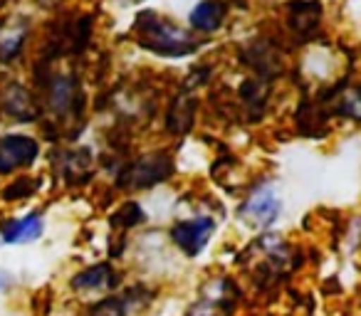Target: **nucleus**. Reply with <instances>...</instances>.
Listing matches in <instances>:
<instances>
[{
	"label": "nucleus",
	"instance_id": "nucleus-5",
	"mask_svg": "<svg viewBox=\"0 0 361 316\" xmlns=\"http://www.w3.org/2000/svg\"><path fill=\"white\" fill-rule=\"evenodd\" d=\"M173 173V158L166 151H156V153L139 156L131 166L124 168V188H154L159 183L169 181V176Z\"/></svg>",
	"mask_w": 361,
	"mask_h": 316
},
{
	"label": "nucleus",
	"instance_id": "nucleus-11",
	"mask_svg": "<svg viewBox=\"0 0 361 316\" xmlns=\"http://www.w3.org/2000/svg\"><path fill=\"white\" fill-rule=\"evenodd\" d=\"M25 42V27H11V30L0 32V60L11 62L20 52Z\"/></svg>",
	"mask_w": 361,
	"mask_h": 316
},
{
	"label": "nucleus",
	"instance_id": "nucleus-7",
	"mask_svg": "<svg viewBox=\"0 0 361 316\" xmlns=\"http://www.w3.org/2000/svg\"><path fill=\"white\" fill-rule=\"evenodd\" d=\"M45 104L50 106L55 116L77 114L80 106L85 104L82 91H80V82L67 75H52L50 84H47V91H45Z\"/></svg>",
	"mask_w": 361,
	"mask_h": 316
},
{
	"label": "nucleus",
	"instance_id": "nucleus-2",
	"mask_svg": "<svg viewBox=\"0 0 361 316\" xmlns=\"http://www.w3.org/2000/svg\"><path fill=\"white\" fill-rule=\"evenodd\" d=\"M285 203L272 181H260L247 191V196L238 206V220L250 230L267 232L280 222Z\"/></svg>",
	"mask_w": 361,
	"mask_h": 316
},
{
	"label": "nucleus",
	"instance_id": "nucleus-1",
	"mask_svg": "<svg viewBox=\"0 0 361 316\" xmlns=\"http://www.w3.org/2000/svg\"><path fill=\"white\" fill-rule=\"evenodd\" d=\"M134 35L149 55L161 60H186L198 55L203 47V40H198L186 25H180L171 15H164L154 8H144L136 13Z\"/></svg>",
	"mask_w": 361,
	"mask_h": 316
},
{
	"label": "nucleus",
	"instance_id": "nucleus-4",
	"mask_svg": "<svg viewBox=\"0 0 361 316\" xmlns=\"http://www.w3.org/2000/svg\"><path fill=\"white\" fill-rule=\"evenodd\" d=\"M228 18H231L228 0H196L186 11L183 25H186L198 40H211L218 32L226 30Z\"/></svg>",
	"mask_w": 361,
	"mask_h": 316
},
{
	"label": "nucleus",
	"instance_id": "nucleus-15",
	"mask_svg": "<svg viewBox=\"0 0 361 316\" xmlns=\"http://www.w3.org/2000/svg\"><path fill=\"white\" fill-rule=\"evenodd\" d=\"M129 3H141V0H129Z\"/></svg>",
	"mask_w": 361,
	"mask_h": 316
},
{
	"label": "nucleus",
	"instance_id": "nucleus-10",
	"mask_svg": "<svg viewBox=\"0 0 361 316\" xmlns=\"http://www.w3.org/2000/svg\"><path fill=\"white\" fill-rule=\"evenodd\" d=\"M336 114L361 124V84H354L341 91L339 99H336Z\"/></svg>",
	"mask_w": 361,
	"mask_h": 316
},
{
	"label": "nucleus",
	"instance_id": "nucleus-3",
	"mask_svg": "<svg viewBox=\"0 0 361 316\" xmlns=\"http://www.w3.org/2000/svg\"><path fill=\"white\" fill-rule=\"evenodd\" d=\"M218 230V220L211 213H198L191 217H180L169 227V240L186 260H198L201 252L211 245Z\"/></svg>",
	"mask_w": 361,
	"mask_h": 316
},
{
	"label": "nucleus",
	"instance_id": "nucleus-6",
	"mask_svg": "<svg viewBox=\"0 0 361 316\" xmlns=\"http://www.w3.org/2000/svg\"><path fill=\"white\" fill-rule=\"evenodd\" d=\"M40 158V141L30 134L0 136V176L25 171Z\"/></svg>",
	"mask_w": 361,
	"mask_h": 316
},
{
	"label": "nucleus",
	"instance_id": "nucleus-14",
	"mask_svg": "<svg viewBox=\"0 0 361 316\" xmlns=\"http://www.w3.org/2000/svg\"><path fill=\"white\" fill-rule=\"evenodd\" d=\"M40 3H45V6H57V3H65V0H40Z\"/></svg>",
	"mask_w": 361,
	"mask_h": 316
},
{
	"label": "nucleus",
	"instance_id": "nucleus-12",
	"mask_svg": "<svg viewBox=\"0 0 361 316\" xmlns=\"http://www.w3.org/2000/svg\"><path fill=\"white\" fill-rule=\"evenodd\" d=\"M35 191H37V183L30 176H20L16 181H11V186L3 191V198L6 201H23V198H30Z\"/></svg>",
	"mask_w": 361,
	"mask_h": 316
},
{
	"label": "nucleus",
	"instance_id": "nucleus-9",
	"mask_svg": "<svg viewBox=\"0 0 361 316\" xmlns=\"http://www.w3.org/2000/svg\"><path fill=\"white\" fill-rule=\"evenodd\" d=\"M119 282H121L119 272L109 262H99V265H92L87 270L77 272L70 284L75 291H87L90 294V291H111L119 286Z\"/></svg>",
	"mask_w": 361,
	"mask_h": 316
},
{
	"label": "nucleus",
	"instance_id": "nucleus-13",
	"mask_svg": "<svg viewBox=\"0 0 361 316\" xmlns=\"http://www.w3.org/2000/svg\"><path fill=\"white\" fill-rule=\"evenodd\" d=\"M8 284H11V274H6V272H0V291L8 289Z\"/></svg>",
	"mask_w": 361,
	"mask_h": 316
},
{
	"label": "nucleus",
	"instance_id": "nucleus-8",
	"mask_svg": "<svg viewBox=\"0 0 361 316\" xmlns=\"http://www.w3.org/2000/svg\"><path fill=\"white\" fill-rule=\"evenodd\" d=\"M45 232V217L42 213L32 210L27 215L11 217L0 225V240L6 245H30V242L40 240Z\"/></svg>",
	"mask_w": 361,
	"mask_h": 316
}]
</instances>
